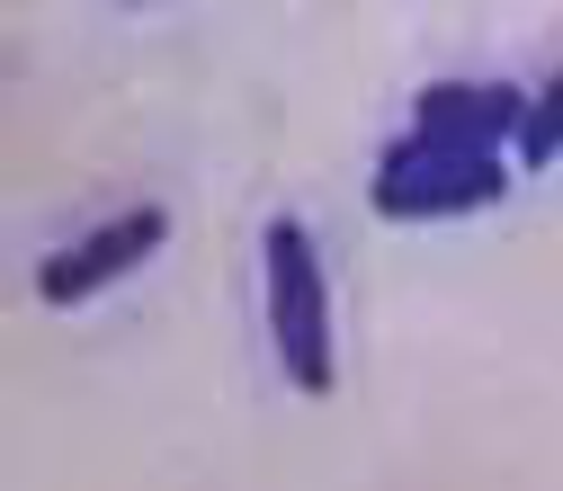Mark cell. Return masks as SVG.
I'll return each instance as SVG.
<instances>
[{
    "label": "cell",
    "mask_w": 563,
    "mask_h": 491,
    "mask_svg": "<svg viewBox=\"0 0 563 491\" xmlns=\"http://www.w3.org/2000/svg\"><path fill=\"white\" fill-rule=\"evenodd\" d=\"M260 295H268V339H277V358H287V384L296 393H331V268L313 250V233L296 215H277L260 233Z\"/></svg>",
    "instance_id": "obj_1"
},
{
    "label": "cell",
    "mask_w": 563,
    "mask_h": 491,
    "mask_svg": "<svg viewBox=\"0 0 563 491\" xmlns=\"http://www.w3.org/2000/svg\"><path fill=\"white\" fill-rule=\"evenodd\" d=\"M376 215L385 224H430V215H474V205L510 197V161L501 153H465L439 144V134H402V144L376 161Z\"/></svg>",
    "instance_id": "obj_2"
},
{
    "label": "cell",
    "mask_w": 563,
    "mask_h": 491,
    "mask_svg": "<svg viewBox=\"0 0 563 491\" xmlns=\"http://www.w3.org/2000/svg\"><path fill=\"white\" fill-rule=\"evenodd\" d=\"M170 242V215L162 205H125V215H108V224H90L81 242H63V250H45L36 259V304H90L99 287H117L125 268H144L153 250Z\"/></svg>",
    "instance_id": "obj_3"
},
{
    "label": "cell",
    "mask_w": 563,
    "mask_h": 491,
    "mask_svg": "<svg viewBox=\"0 0 563 491\" xmlns=\"http://www.w3.org/2000/svg\"><path fill=\"white\" fill-rule=\"evenodd\" d=\"M519 125H528V90L510 81H430L411 99V134H439V144H465V153L519 144Z\"/></svg>",
    "instance_id": "obj_4"
},
{
    "label": "cell",
    "mask_w": 563,
    "mask_h": 491,
    "mask_svg": "<svg viewBox=\"0 0 563 491\" xmlns=\"http://www.w3.org/2000/svg\"><path fill=\"white\" fill-rule=\"evenodd\" d=\"M528 170H545V161H563V72L528 99V125H519V144H510Z\"/></svg>",
    "instance_id": "obj_5"
}]
</instances>
